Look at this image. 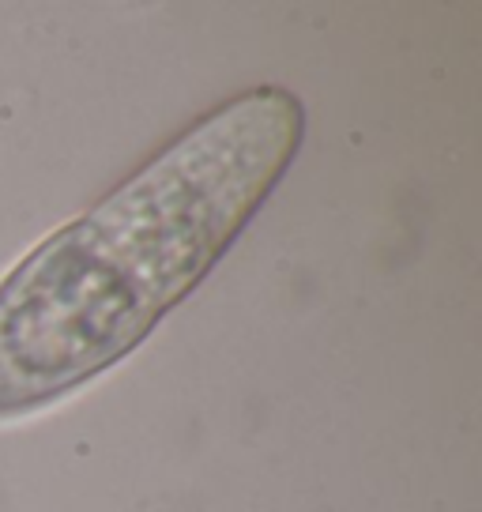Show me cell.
I'll use <instances>...</instances> for the list:
<instances>
[{
  "label": "cell",
  "mask_w": 482,
  "mask_h": 512,
  "mask_svg": "<svg viewBox=\"0 0 482 512\" xmlns=\"http://www.w3.org/2000/svg\"><path fill=\"white\" fill-rule=\"evenodd\" d=\"M306 140L302 98L260 83L0 279V422L38 415L125 362L253 223Z\"/></svg>",
  "instance_id": "6da1fadb"
}]
</instances>
